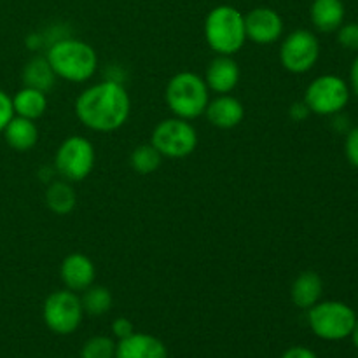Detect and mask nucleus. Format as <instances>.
<instances>
[{"mask_svg":"<svg viewBox=\"0 0 358 358\" xmlns=\"http://www.w3.org/2000/svg\"><path fill=\"white\" fill-rule=\"evenodd\" d=\"M73 110L87 129L110 133L126 124L131 114V100L122 83L105 79L86 87L77 96Z\"/></svg>","mask_w":358,"mask_h":358,"instance_id":"1","label":"nucleus"},{"mask_svg":"<svg viewBox=\"0 0 358 358\" xmlns=\"http://www.w3.org/2000/svg\"><path fill=\"white\" fill-rule=\"evenodd\" d=\"M45 59L56 77L66 83H86L98 70V55L93 45L73 37H63L51 42Z\"/></svg>","mask_w":358,"mask_h":358,"instance_id":"2","label":"nucleus"},{"mask_svg":"<svg viewBox=\"0 0 358 358\" xmlns=\"http://www.w3.org/2000/svg\"><path fill=\"white\" fill-rule=\"evenodd\" d=\"M205 41L215 55L234 56L247 42L245 14L233 6H217L205 17Z\"/></svg>","mask_w":358,"mask_h":358,"instance_id":"3","label":"nucleus"},{"mask_svg":"<svg viewBox=\"0 0 358 358\" xmlns=\"http://www.w3.org/2000/svg\"><path fill=\"white\" fill-rule=\"evenodd\" d=\"M164 100L175 117L192 121L205 114L210 90L205 79L194 72H178L164 87Z\"/></svg>","mask_w":358,"mask_h":358,"instance_id":"4","label":"nucleus"},{"mask_svg":"<svg viewBox=\"0 0 358 358\" xmlns=\"http://www.w3.org/2000/svg\"><path fill=\"white\" fill-rule=\"evenodd\" d=\"M357 315L341 301H318L308 310L311 332L324 341H343L350 338Z\"/></svg>","mask_w":358,"mask_h":358,"instance_id":"5","label":"nucleus"},{"mask_svg":"<svg viewBox=\"0 0 358 358\" xmlns=\"http://www.w3.org/2000/svg\"><path fill=\"white\" fill-rule=\"evenodd\" d=\"M150 143L159 150L163 157L184 159L191 156L198 147V131L191 121L180 117H170L157 122L154 128Z\"/></svg>","mask_w":358,"mask_h":358,"instance_id":"6","label":"nucleus"},{"mask_svg":"<svg viewBox=\"0 0 358 358\" xmlns=\"http://www.w3.org/2000/svg\"><path fill=\"white\" fill-rule=\"evenodd\" d=\"M96 163L94 145L87 138L72 135L62 142L55 156V168L66 182H83L91 175Z\"/></svg>","mask_w":358,"mask_h":358,"instance_id":"7","label":"nucleus"},{"mask_svg":"<svg viewBox=\"0 0 358 358\" xmlns=\"http://www.w3.org/2000/svg\"><path fill=\"white\" fill-rule=\"evenodd\" d=\"M45 327L58 336H69L83 324L84 310L80 296L69 289L55 290L49 294L42 308Z\"/></svg>","mask_w":358,"mask_h":358,"instance_id":"8","label":"nucleus"},{"mask_svg":"<svg viewBox=\"0 0 358 358\" xmlns=\"http://www.w3.org/2000/svg\"><path fill=\"white\" fill-rule=\"evenodd\" d=\"M303 101L308 105L311 114H339L350 101V86L339 76L325 73L311 80Z\"/></svg>","mask_w":358,"mask_h":358,"instance_id":"9","label":"nucleus"},{"mask_svg":"<svg viewBox=\"0 0 358 358\" xmlns=\"http://www.w3.org/2000/svg\"><path fill=\"white\" fill-rule=\"evenodd\" d=\"M320 58V42L310 30H294L280 45V62L290 73H306L317 65Z\"/></svg>","mask_w":358,"mask_h":358,"instance_id":"10","label":"nucleus"},{"mask_svg":"<svg viewBox=\"0 0 358 358\" xmlns=\"http://www.w3.org/2000/svg\"><path fill=\"white\" fill-rule=\"evenodd\" d=\"M245 31L254 44H275L283 35V20L271 7H255L245 14Z\"/></svg>","mask_w":358,"mask_h":358,"instance_id":"11","label":"nucleus"},{"mask_svg":"<svg viewBox=\"0 0 358 358\" xmlns=\"http://www.w3.org/2000/svg\"><path fill=\"white\" fill-rule=\"evenodd\" d=\"M59 278H62L65 289L80 294L94 283L96 268H94V262L87 255L73 252V254L66 255L62 261Z\"/></svg>","mask_w":358,"mask_h":358,"instance_id":"12","label":"nucleus"},{"mask_svg":"<svg viewBox=\"0 0 358 358\" xmlns=\"http://www.w3.org/2000/svg\"><path fill=\"white\" fill-rule=\"evenodd\" d=\"M240 66L233 56L217 55L208 63L205 72V83L208 90L215 94H229L236 90L240 83Z\"/></svg>","mask_w":358,"mask_h":358,"instance_id":"13","label":"nucleus"},{"mask_svg":"<svg viewBox=\"0 0 358 358\" xmlns=\"http://www.w3.org/2000/svg\"><path fill=\"white\" fill-rule=\"evenodd\" d=\"M205 115L213 128L233 129L245 119V107L238 98L231 94H217L206 105Z\"/></svg>","mask_w":358,"mask_h":358,"instance_id":"14","label":"nucleus"},{"mask_svg":"<svg viewBox=\"0 0 358 358\" xmlns=\"http://www.w3.org/2000/svg\"><path fill=\"white\" fill-rule=\"evenodd\" d=\"M115 358H168V350L156 336L135 332L117 343Z\"/></svg>","mask_w":358,"mask_h":358,"instance_id":"15","label":"nucleus"},{"mask_svg":"<svg viewBox=\"0 0 358 358\" xmlns=\"http://www.w3.org/2000/svg\"><path fill=\"white\" fill-rule=\"evenodd\" d=\"M3 138L6 143L16 152H27L31 150L38 142V128L35 121L27 117L14 115L7 126L3 128Z\"/></svg>","mask_w":358,"mask_h":358,"instance_id":"16","label":"nucleus"},{"mask_svg":"<svg viewBox=\"0 0 358 358\" xmlns=\"http://www.w3.org/2000/svg\"><path fill=\"white\" fill-rule=\"evenodd\" d=\"M324 292V282L317 271H303L290 287V299L301 310H310L320 301Z\"/></svg>","mask_w":358,"mask_h":358,"instance_id":"17","label":"nucleus"},{"mask_svg":"<svg viewBox=\"0 0 358 358\" xmlns=\"http://www.w3.org/2000/svg\"><path fill=\"white\" fill-rule=\"evenodd\" d=\"M345 3L343 0H313L310 9L311 23L324 34L336 31L345 21Z\"/></svg>","mask_w":358,"mask_h":358,"instance_id":"18","label":"nucleus"},{"mask_svg":"<svg viewBox=\"0 0 358 358\" xmlns=\"http://www.w3.org/2000/svg\"><path fill=\"white\" fill-rule=\"evenodd\" d=\"M45 94L48 93L35 90V87H21L13 96L14 115L31 119V121L41 119L44 112L48 110V96Z\"/></svg>","mask_w":358,"mask_h":358,"instance_id":"19","label":"nucleus"},{"mask_svg":"<svg viewBox=\"0 0 358 358\" xmlns=\"http://www.w3.org/2000/svg\"><path fill=\"white\" fill-rule=\"evenodd\" d=\"M56 73L45 56H34L23 69V84L28 87H35L44 93L51 91L56 84Z\"/></svg>","mask_w":358,"mask_h":358,"instance_id":"20","label":"nucleus"},{"mask_svg":"<svg viewBox=\"0 0 358 358\" xmlns=\"http://www.w3.org/2000/svg\"><path fill=\"white\" fill-rule=\"evenodd\" d=\"M45 205L56 215H66L72 212L77 205L76 189L72 187V182L55 180L45 189Z\"/></svg>","mask_w":358,"mask_h":358,"instance_id":"21","label":"nucleus"},{"mask_svg":"<svg viewBox=\"0 0 358 358\" xmlns=\"http://www.w3.org/2000/svg\"><path fill=\"white\" fill-rule=\"evenodd\" d=\"M80 303H83L84 313L90 315V317H103L105 313H108L112 308V294L107 287L103 285H91L80 296Z\"/></svg>","mask_w":358,"mask_h":358,"instance_id":"22","label":"nucleus"},{"mask_svg":"<svg viewBox=\"0 0 358 358\" xmlns=\"http://www.w3.org/2000/svg\"><path fill=\"white\" fill-rule=\"evenodd\" d=\"M161 163H163V156L152 143H142V145L135 147L129 156V164H131L133 171L140 175L154 173L161 166Z\"/></svg>","mask_w":358,"mask_h":358,"instance_id":"23","label":"nucleus"},{"mask_svg":"<svg viewBox=\"0 0 358 358\" xmlns=\"http://www.w3.org/2000/svg\"><path fill=\"white\" fill-rule=\"evenodd\" d=\"M114 339L108 336H93L84 343L80 350V358H115Z\"/></svg>","mask_w":358,"mask_h":358,"instance_id":"24","label":"nucleus"},{"mask_svg":"<svg viewBox=\"0 0 358 358\" xmlns=\"http://www.w3.org/2000/svg\"><path fill=\"white\" fill-rule=\"evenodd\" d=\"M338 42L348 51H358V23H343L338 28Z\"/></svg>","mask_w":358,"mask_h":358,"instance_id":"25","label":"nucleus"},{"mask_svg":"<svg viewBox=\"0 0 358 358\" xmlns=\"http://www.w3.org/2000/svg\"><path fill=\"white\" fill-rule=\"evenodd\" d=\"M345 154H346V159L350 161V164L358 168V126L357 128L350 129L348 135H346Z\"/></svg>","mask_w":358,"mask_h":358,"instance_id":"26","label":"nucleus"},{"mask_svg":"<svg viewBox=\"0 0 358 358\" xmlns=\"http://www.w3.org/2000/svg\"><path fill=\"white\" fill-rule=\"evenodd\" d=\"M14 117V108H13V98L0 90V133L7 126V122Z\"/></svg>","mask_w":358,"mask_h":358,"instance_id":"27","label":"nucleus"},{"mask_svg":"<svg viewBox=\"0 0 358 358\" xmlns=\"http://www.w3.org/2000/svg\"><path fill=\"white\" fill-rule=\"evenodd\" d=\"M112 334H114V338H117L121 341V339H126L131 334H135V325H133V322L129 318H115L112 322Z\"/></svg>","mask_w":358,"mask_h":358,"instance_id":"28","label":"nucleus"},{"mask_svg":"<svg viewBox=\"0 0 358 358\" xmlns=\"http://www.w3.org/2000/svg\"><path fill=\"white\" fill-rule=\"evenodd\" d=\"M282 358H318L313 350L306 348V346H292L283 353Z\"/></svg>","mask_w":358,"mask_h":358,"instance_id":"29","label":"nucleus"},{"mask_svg":"<svg viewBox=\"0 0 358 358\" xmlns=\"http://www.w3.org/2000/svg\"><path fill=\"white\" fill-rule=\"evenodd\" d=\"M310 114H311L310 108H308V105L304 103V101H296V103H294L292 107H290V110H289L290 117H292L294 121H297V122L304 121V119H306Z\"/></svg>","mask_w":358,"mask_h":358,"instance_id":"30","label":"nucleus"},{"mask_svg":"<svg viewBox=\"0 0 358 358\" xmlns=\"http://www.w3.org/2000/svg\"><path fill=\"white\" fill-rule=\"evenodd\" d=\"M350 83H352L353 93L358 96V56L352 63V70H350Z\"/></svg>","mask_w":358,"mask_h":358,"instance_id":"31","label":"nucleus"},{"mask_svg":"<svg viewBox=\"0 0 358 358\" xmlns=\"http://www.w3.org/2000/svg\"><path fill=\"white\" fill-rule=\"evenodd\" d=\"M350 338H352L353 345L358 348V318L355 320V325H353V331H352V334H350Z\"/></svg>","mask_w":358,"mask_h":358,"instance_id":"32","label":"nucleus"}]
</instances>
